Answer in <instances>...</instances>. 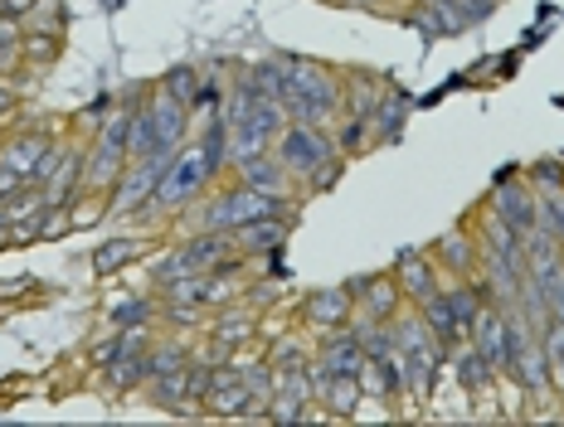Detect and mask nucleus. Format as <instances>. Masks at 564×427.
<instances>
[{
    "instance_id": "nucleus-1",
    "label": "nucleus",
    "mask_w": 564,
    "mask_h": 427,
    "mask_svg": "<svg viewBox=\"0 0 564 427\" xmlns=\"http://www.w3.org/2000/svg\"><path fill=\"white\" fill-rule=\"evenodd\" d=\"M273 156L282 161V171L302 185V195L316 199L326 189L340 185V175L350 171V161L336 151L332 127H307V122H288L282 136L273 141Z\"/></svg>"
},
{
    "instance_id": "nucleus-2",
    "label": "nucleus",
    "mask_w": 564,
    "mask_h": 427,
    "mask_svg": "<svg viewBox=\"0 0 564 427\" xmlns=\"http://www.w3.org/2000/svg\"><path fill=\"white\" fill-rule=\"evenodd\" d=\"M288 122L307 127H336L340 122V68L326 58L292 54L288 68V98H282Z\"/></svg>"
},
{
    "instance_id": "nucleus-3",
    "label": "nucleus",
    "mask_w": 564,
    "mask_h": 427,
    "mask_svg": "<svg viewBox=\"0 0 564 427\" xmlns=\"http://www.w3.org/2000/svg\"><path fill=\"white\" fill-rule=\"evenodd\" d=\"M68 132V117H25V122H10L6 136H0V165H10V171H20L25 180H34V175L44 171V161L54 156V146L64 141Z\"/></svg>"
},
{
    "instance_id": "nucleus-4",
    "label": "nucleus",
    "mask_w": 564,
    "mask_h": 427,
    "mask_svg": "<svg viewBox=\"0 0 564 427\" xmlns=\"http://www.w3.org/2000/svg\"><path fill=\"white\" fill-rule=\"evenodd\" d=\"M205 350L215 354L219 364L234 360L239 350H253V346H263V311H253L249 302H225V306H215L205 320Z\"/></svg>"
},
{
    "instance_id": "nucleus-5",
    "label": "nucleus",
    "mask_w": 564,
    "mask_h": 427,
    "mask_svg": "<svg viewBox=\"0 0 564 427\" xmlns=\"http://www.w3.org/2000/svg\"><path fill=\"white\" fill-rule=\"evenodd\" d=\"M166 161L171 156H141L132 161L122 171V180L112 185V195H108V219L112 223H132L141 219V214L151 209V199H156V185H161V171H166Z\"/></svg>"
},
{
    "instance_id": "nucleus-6",
    "label": "nucleus",
    "mask_w": 564,
    "mask_h": 427,
    "mask_svg": "<svg viewBox=\"0 0 564 427\" xmlns=\"http://www.w3.org/2000/svg\"><path fill=\"white\" fill-rule=\"evenodd\" d=\"M350 316H356V296H350L346 282H332V287H312L297 296V306H292V320H297L302 330L316 340L326 336V330H340L350 326Z\"/></svg>"
},
{
    "instance_id": "nucleus-7",
    "label": "nucleus",
    "mask_w": 564,
    "mask_h": 427,
    "mask_svg": "<svg viewBox=\"0 0 564 427\" xmlns=\"http://www.w3.org/2000/svg\"><path fill=\"white\" fill-rule=\"evenodd\" d=\"M481 205L497 214L507 229L521 233V239L535 229V189H531V180H525L521 165H507V171L491 180V189H487V199H481Z\"/></svg>"
},
{
    "instance_id": "nucleus-8",
    "label": "nucleus",
    "mask_w": 564,
    "mask_h": 427,
    "mask_svg": "<svg viewBox=\"0 0 564 427\" xmlns=\"http://www.w3.org/2000/svg\"><path fill=\"white\" fill-rule=\"evenodd\" d=\"M205 418H219V423H268V413L253 403L249 384H243L239 364L225 360L215 364V384L205 394Z\"/></svg>"
},
{
    "instance_id": "nucleus-9",
    "label": "nucleus",
    "mask_w": 564,
    "mask_h": 427,
    "mask_svg": "<svg viewBox=\"0 0 564 427\" xmlns=\"http://www.w3.org/2000/svg\"><path fill=\"white\" fill-rule=\"evenodd\" d=\"M350 296H356V316L360 320H399L409 311L404 292H399V277L394 267H375V272H356V277H346Z\"/></svg>"
},
{
    "instance_id": "nucleus-10",
    "label": "nucleus",
    "mask_w": 564,
    "mask_h": 427,
    "mask_svg": "<svg viewBox=\"0 0 564 427\" xmlns=\"http://www.w3.org/2000/svg\"><path fill=\"white\" fill-rule=\"evenodd\" d=\"M166 243V233H151V229H122L112 233V239H102L98 248L88 253V272L93 277H117V272L147 263L156 248Z\"/></svg>"
},
{
    "instance_id": "nucleus-11",
    "label": "nucleus",
    "mask_w": 564,
    "mask_h": 427,
    "mask_svg": "<svg viewBox=\"0 0 564 427\" xmlns=\"http://www.w3.org/2000/svg\"><path fill=\"white\" fill-rule=\"evenodd\" d=\"M429 258L438 263L443 272V282H457V277H477V267H481V243H477V229H473V219H457L448 223V229L438 233V239L429 243Z\"/></svg>"
},
{
    "instance_id": "nucleus-12",
    "label": "nucleus",
    "mask_w": 564,
    "mask_h": 427,
    "mask_svg": "<svg viewBox=\"0 0 564 427\" xmlns=\"http://www.w3.org/2000/svg\"><path fill=\"white\" fill-rule=\"evenodd\" d=\"M282 127H288V112H282L278 102H258L253 112L243 117V122L225 127V132H229V165L273 151V141L282 136Z\"/></svg>"
},
{
    "instance_id": "nucleus-13",
    "label": "nucleus",
    "mask_w": 564,
    "mask_h": 427,
    "mask_svg": "<svg viewBox=\"0 0 564 427\" xmlns=\"http://www.w3.org/2000/svg\"><path fill=\"white\" fill-rule=\"evenodd\" d=\"M234 180H243L249 189H258V195L268 199H282V205H307V195H302V185L292 180L288 171H282V161L273 156V151H263V156H249L239 165H229Z\"/></svg>"
},
{
    "instance_id": "nucleus-14",
    "label": "nucleus",
    "mask_w": 564,
    "mask_h": 427,
    "mask_svg": "<svg viewBox=\"0 0 564 427\" xmlns=\"http://www.w3.org/2000/svg\"><path fill=\"white\" fill-rule=\"evenodd\" d=\"M292 223H297V219H288V214L249 219V223H239V229H234V248H239L253 267H263V263H273V258H282V248H288V239H292Z\"/></svg>"
},
{
    "instance_id": "nucleus-15",
    "label": "nucleus",
    "mask_w": 564,
    "mask_h": 427,
    "mask_svg": "<svg viewBox=\"0 0 564 427\" xmlns=\"http://www.w3.org/2000/svg\"><path fill=\"white\" fill-rule=\"evenodd\" d=\"M366 364V350H360V336L350 326L326 330V336L312 340V370L316 374H360Z\"/></svg>"
},
{
    "instance_id": "nucleus-16",
    "label": "nucleus",
    "mask_w": 564,
    "mask_h": 427,
    "mask_svg": "<svg viewBox=\"0 0 564 427\" xmlns=\"http://www.w3.org/2000/svg\"><path fill=\"white\" fill-rule=\"evenodd\" d=\"M316 408H322L332 423H356L360 408H366L360 374H316Z\"/></svg>"
},
{
    "instance_id": "nucleus-17",
    "label": "nucleus",
    "mask_w": 564,
    "mask_h": 427,
    "mask_svg": "<svg viewBox=\"0 0 564 427\" xmlns=\"http://www.w3.org/2000/svg\"><path fill=\"white\" fill-rule=\"evenodd\" d=\"M390 267H394L399 292H404L409 306H423L433 292L443 287V272H438V263L429 258V248H404V253H399Z\"/></svg>"
},
{
    "instance_id": "nucleus-18",
    "label": "nucleus",
    "mask_w": 564,
    "mask_h": 427,
    "mask_svg": "<svg viewBox=\"0 0 564 427\" xmlns=\"http://www.w3.org/2000/svg\"><path fill=\"white\" fill-rule=\"evenodd\" d=\"M132 165V151L117 141H88V161H84V195H112V185L122 180V171Z\"/></svg>"
},
{
    "instance_id": "nucleus-19",
    "label": "nucleus",
    "mask_w": 564,
    "mask_h": 427,
    "mask_svg": "<svg viewBox=\"0 0 564 427\" xmlns=\"http://www.w3.org/2000/svg\"><path fill=\"white\" fill-rule=\"evenodd\" d=\"M409 107H414V98H409V88H399L394 78H384L380 102H375V112H370L375 151H380V146H394V141L404 136V127H409Z\"/></svg>"
},
{
    "instance_id": "nucleus-20",
    "label": "nucleus",
    "mask_w": 564,
    "mask_h": 427,
    "mask_svg": "<svg viewBox=\"0 0 564 427\" xmlns=\"http://www.w3.org/2000/svg\"><path fill=\"white\" fill-rule=\"evenodd\" d=\"M384 74L375 68H340V117H370L380 102Z\"/></svg>"
},
{
    "instance_id": "nucleus-21",
    "label": "nucleus",
    "mask_w": 564,
    "mask_h": 427,
    "mask_svg": "<svg viewBox=\"0 0 564 427\" xmlns=\"http://www.w3.org/2000/svg\"><path fill=\"white\" fill-rule=\"evenodd\" d=\"M288 68H292V54H268V58H249L243 64V78L253 83V92L263 102H278L288 98Z\"/></svg>"
},
{
    "instance_id": "nucleus-22",
    "label": "nucleus",
    "mask_w": 564,
    "mask_h": 427,
    "mask_svg": "<svg viewBox=\"0 0 564 427\" xmlns=\"http://www.w3.org/2000/svg\"><path fill=\"white\" fill-rule=\"evenodd\" d=\"M102 316H108V326H117V330H141V326H156L161 302L151 287H141V292H127V296H117V302H108Z\"/></svg>"
},
{
    "instance_id": "nucleus-23",
    "label": "nucleus",
    "mask_w": 564,
    "mask_h": 427,
    "mask_svg": "<svg viewBox=\"0 0 564 427\" xmlns=\"http://www.w3.org/2000/svg\"><path fill=\"white\" fill-rule=\"evenodd\" d=\"M414 311L423 316V326H429L433 330V340H438V346L443 350H453V346H463V326H457V316H453V302H448V282H443V287L438 292H433L429 296V302H423V306H414Z\"/></svg>"
},
{
    "instance_id": "nucleus-24",
    "label": "nucleus",
    "mask_w": 564,
    "mask_h": 427,
    "mask_svg": "<svg viewBox=\"0 0 564 427\" xmlns=\"http://www.w3.org/2000/svg\"><path fill=\"white\" fill-rule=\"evenodd\" d=\"M64 50H68V34L25 30V40H20V64H25V74H50L58 58H64Z\"/></svg>"
},
{
    "instance_id": "nucleus-25",
    "label": "nucleus",
    "mask_w": 564,
    "mask_h": 427,
    "mask_svg": "<svg viewBox=\"0 0 564 427\" xmlns=\"http://www.w3.org/2000/svg\"><path fill=\"white\" fill-rule=\"evenodd\" d=\"M156 83L171 92L175 102H185V107H191V117L199 112V92H205V64H171V68H166V74H161Z\"/></svg>"
},
{
    "instance_id": "nucleus-26",
    "label": "nucleus",
    "mask_w": 564,
    "mask_h": 427,
    "mask_svg": "<svg viewBox=\"0 0 564 427\" xmlns=\"http://www.w3.org/2000/svg\"><path fill=\"white\" fill-rule=\"evenodd\" d=\"M205 320H209V306H199V302H175V306H161L156 330H171V336L195 340V336H205Z\"/></svg>"
},
{
    "instance_id": "nucleus-27",
    "label": "nucleus",
    "mask_w": 564,
    "mask_h": 427,
    "mask_svg": "<svg viewBox=\"0 0 564 427\" xmlns=\"http://www.w3.org/2000/svg\"><path fill=\"white\" fill-rule=\"evenodd\" d=\"M336 136V151L346 156L350 165H356L360 156H370L375 151V132H370V117H340V122L332 127Z\"/></svg>"
},
{
    "instance_id": "nucleus-28",
    "label": "nucleus",
    "mask_w": 564,
    "mask_h": 427,
    "mask_svg": "<svg viewBox=\"0 0 564 427\" xmlns=\"http://www.w3.org/2000/svg\"><path fill=\"white\" fill-rule=\"evenodd\" d=\"M20 40H25V20L0 15V78L25 74V64H20Z\"/></svg>"
},
{
    "instance_id": "nucleus-29",
    "label": "nucleus",
    "mask_w": 564,
    "mask_h": 427,
    "mask_svg": "<svg viewBox=\"0 0 564 427\" xmlns=\"http://www.w3.org/2000/svg\"><path fill=\"white\" fill-rule=\"evenodd\" d=\"M521 171L535 195H560L564 189V156H535L531 165H521Z\"/></svg>"
},
{
    "instance_id": "nucleus-30",
    "label": "nucleus",
    "mask_w": 564,
    "mask_h": 427,
    "mask_svg": "<svg viewBox=\"0 0 564 427\" xmlns=\"http://www.w3.org/2000/svg\"><path fill=\"white\" fill-rule=\"evenodd\" d=\"M25 30L40 34H68V6L64 0H40V6L25 15Z\"/></svg>"
},
{
    "instance_id": "nucleus-31",
    "label": "nucleus",
    "mask_w": 564,
    "mask_h": 427,
    "mask_svg": "<svg viewBox=\"0 0 564 427\" xmlns=\"http://www.w3.org/2000/svg\"><path fill=\"white\" fill-rule=\"evenodd\" d=\"M540 346H545V354H550V370H555V388H560V398H564V320L550 316L545 326H540Z\"/></svg>"
},
{
    "instance_id": "nucleus-32",
    "label": "nucleus",
    "mask_w": 564,
    "mask_h": 427,
    "mask_svg": "<svg viewBox=\"0 0 564 427\" xmlns=\"http://www.w3.org/2000/svg\"><path fill=\"white\" fill-rule=\"evenodd\" d=\"M535 229L555 233V239L564 243V189L560 195H535Z\"/></svg>"
},
{
    "instance_id": "nucleus-33",
    "label": "nucleus",
    "mask_w": 564,
    "mask_h": 427,
    "mask_svg": "<svg viewBox=\"0 0 564 427\" xmlns=\"http://www.w3.org/2000/svg\"><path fill=\"white\" fill-rule=\"evenodd\" d=\"M20 107H25V92H20V78H6V83H0V132H6V127L20 117Z\"/></svg>"
},
{
    "instance_id": "nucleus-34",
    "label": "nucleus",
    "mask_w": 564,
    "mask_h": 427,
    "mask_svg": "<svg viewBox=\"0 0 564 427\" xmlns=\"http://www.w3.org/2000/svg\"><path fill=\"white\" fill-rule=\"evenodd\" d=\"M30 180H25V175H20V171H10V165H0V205H6V199L10 195H20V189H25Z\"/></svg>"
},
{
    "instance_id": "nucleus-35",
    "label": "nucleus",
    "mask_w": 564,
    "mask_h": 427,
    "mask_svg": "<svg viewBox=\"0 0 564 427\" xmlns=\"http://www.w3.org/2000/svg\"><path fill=\"white\" fill-rule=\"evenodd\" d=\"M6 248H15V233H10V223H0V253H6Z\"/></svg>"
},
{
    "instance_id": "nucleus-36",
    "label": "nucleus",
    "mask_w": 564,
    "mask_h": 427,
    "mask_svg": "<svg viewBox=\"0 0 564 427\" xmlns=\"http://www.w3.org/2000/svg\"><path fill=\"white\" fill-rule=\"evenodd\" d=\"M414 6H433V0H399V10H414Z\"/></svg>"
},
{
    "instance_id": "nucleus-37",
    "label": "nucleus",
    "mask_w": 564,
    "mask_h": 427,
    "mask_svg": "<svg viewBox=\"0 0 564 427\" xmlns=\"http://www.w3.org/2000/svg\"><path fill=\"white\" fill-rule=\"evenodd\" d=\"M0 223H6V209H0Z\"/></svg>"
},
{
    "instance_id": "nucleus-38",
    "label": "nucleus",
    "mask_w": 564,
    "mask_h": 427,
    "mask_svg": "<svg viewBox=\"0 0 564 427\" xmlns=\"http://www.w3.org/2000/svg\"><path fill=\"white\" fill-rule=\"evenodd\" d=\"M322 6H332V0H322Z\"/></svg>"
},
{
    "instance_id": "nucleus-39",
    "label": "nucleus",
    "mask_w": 564,
    "mask_h": 427,
    "mask_svg": "<svg viewBox=\"0 0 564 427\" xmlns=\"http://www.w3.org/2000/svg\"><path fill=\"white\" fill-rule=\"evenodd\" d=\"M0 83H6V78H0Z\"/></svg>"
}]
</instances>
